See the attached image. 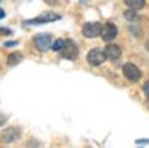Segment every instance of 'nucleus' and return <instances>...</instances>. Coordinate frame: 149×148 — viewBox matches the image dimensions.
Instances as JSON below:
<instances>
[{
	"mask_svg": "<svg viewBox=\"0 0 149 148\" xmlns=\"http://www.w3.org/2000/svg\"><path fill=\"white\" fill-rule=\"evenodd\" d=\"M59 55H61L63 58H68V60H75V58L79 56V48H77V45H75L72 40L66 39L64 47L59 50Z\"/></svg>",
	"mask_w": 149,
	"mask_h": 148,
	"instance_id": "obj_1",
	"label": "nucleus"
},
{
	"mask_svg": "<svg viewBox=\"0 0 149 148\" xmlns=\"http://www.w3.org/2000/svg\"><path fill=\"white\" fill-rule=\"evenodd\" d=\"M123 76L130 80V82H136V80L141 79V71L138 69V66H135L133 63H125L122 68Z\"/></svg>",
	"mask_w": 149,
	"mask_h": 148,
	"instance_id": "obj_2",
	"label": "nucleus"
},
{
	"mask_svg": "<svg viewBox=\"0 0 149 148\" xmlns=\"http://www.w3.org/2000/svg\"><path fill=\"white\" fill-rule=\"evenodd\" d=\"M104 60H106L104 50H100V48H93L87 53V61L91 66H100V64L104 63Z\"/></svg>",
	"mask_w": 149,
	"mask_h": 148,
	"instance_id": "obj_3",
	"label": "nucleus"
},
{
	"mask_svg": "<svg viewBox=\"0 0 149 148\" xmlns=\"http://www.w3.org/2000/svg\"><path fill=\"white\" fill-rule=\"evenodd\" d=\"M52 44H53V40H52V35L50 34H37L34 37V45L40 51H47L48 48H52Z\"/></svg>",
	"mask_w": 149,
	"mask_h": 148,
	"instance_id": "obj_4",
	"label": "nucleus"
},
{
	"mask_svg": "<svg viewBox=\"0 0 149 148\" xmlns=\"http://www.w3.org/2000/svg\"><path fill=\"white\" fill-rule=\"evenodd\" d=\"M82 34L88 39L98 37L101 34V24L100 23H85L84 27H82Z\"/></svg>",
	"mask_w": 149,
	"mask_h": 148,
	"instance_id": "obj_5",
	"label": "nucleus"
},
{
	"mask_svg": "<svg viewBox=\"0 0 149 148\" xmlns=\"http://www.w3.org/2000/svg\"><path fill=\"white\" fill-rule=\"evenodd\" d=\"M101 37L106 42L114 40L117 37V26L112 24V23H106L104 26H101Z\"/></svg>",
	"mask_w": 149,
	"mask_h": 148,
	"instance_id": "obj_6",
	"label": "nucleus"
},
{
	"mask_svg": "<svg viewBox=\"0 0 149 148\" xmlns=\"http://www.w3.org/2000/svg\"><path fill=\"white\" fill-rule=\"evenodd\" d=\"M61 19V15H56V13H43L42 16H37L34 19L26 21V24H43V23H52V21H58Z\"/></svg>",
	"mask_w": 149,
	"mask_h": 148,
	"instance_id": "obj_7",
	"label": "nucleus"
},
{
	"mask_svg": "<svg viewBox=\"0 0 149 148\" xmlns=\"http://www.w3.org/2000/svg\"><path fill=\"white\" fill-rule=\"evenodd\" d=\"M104 55H106L107 60H119L120 56H122V50H120L119 45H114V44H109L106 48H104Z\"/></svg>",
	"mask_w": 149,
	"mask_h": 148,
	"instance_id": "obj_8",
	"label": "nucleus"
},
{
	"mask_svg": "<svg viewBox=\"0 0 149 148\" xmlns=\"http://www.w3.org/2000/svg\"><path fill=\"white\" fill-rule=\"evenodd\" d=\"M19 138V132L16 130V129H7V130H3V134H2V140L5 142V143H11V142L18 140Z\"/></svg>",
	"mask_w": 149,
	"mask_h": 148,
	"instance_id": "obj_9",
	"label": "nucleus"
},
{
	"mask_svg": "<svg viewBox=\"0 0 149 148\" xmlns=\"http://www.w3.org/2000/svg\"><path fill=\"white\" fill-rule=\"evenodd\" d=\"M23 60H24V55L19 53V51H15V53H10V55H8L7 64H8V66H16V64H19Z\"/></svg>",
	"mask_w": 149,
	"mask_h": 148,
	"instance_id": "obj_10",
	"label": "nucleus"
},
{
	"mask_svg": "<svg viewBox=\"0 0 149 148\" xmlns=\"http://www.w3.org/2000/svg\"><path fill=\"white\" fill-rule=\"evenodd\" d=\"M125 2V5L128 6V8H132V10H141L143 6L146 5V0H123Z\"/></svg>",
	"mask_w": 149,
	"mask_h": 148,
	"instance_id": "obj_11",
	"label": "nucleus"
},
{
	"mask_svg": "<svg viewBox=\"0 0 149 148\" xmlns=\"http://www.w3.org/2000/svg\"><path fill=\"white\" fill-rule=\"evenodd\" d=\"M64 42H66V39H58V40H55V42L52 44V48H53L55 51H59L63 47H64Z\"/></svg>",
	"mask_w": 149,
	"mask_h": 148,
	"instance_id": "obj_12",
	"label": "nucleus"
},
{
	"mask_svg": "<svg viewBox=\"0 0 149 148\" xmlns=\"http://www.w3.org/2000/svg\"><path fill=\"white\" fill-rule=\"evenodd\" d=\"M123 15H125L127 19H132V21H133V19H136V13H135V10H132V8H130L128 11H125Z\"/></svg>",
	"mask_w": 149,
	"mask_h": 148,
	"instance_id": "obj_13",
	"label": "nucleus"
},
{
	"mask_svg": "<svg viewBox=\"0 0 149 148\" xmlns=\"http://www.w3.org/2000/svg\"><path fill=\"white\" fill-rule=\"evenodd\" d=\"M143 92H144V95L149 98V80L144 84V85H143Z\"/></svg>",
	"mask_w": 149,
	"mask_h": 148,
	"instance_id": "obj_14",
	"label": "nucleus"
},
{
	"mask_svg": "<svg viewBox=\"0 0 149 148\" xmlns=\"http://www.w3.org/2000/svg\"><path fill=\"white\" fill-rule=\"evenodd\" d=\"M8 34H11V31H10V29L0 27V35H8Z\"/></svg>",
	"mask_w": 149,
	"mask_h": 148,
	"instance_id": "obj_15",
	"label": "nucleus"
},
{
	"mask_svg": "<svg viewBox=\"0 0 149 148\" xmlns=\"http://www.w3.org/2000/svg\"><path fill=\"white\" fill-rule=\"evenodd\" d=\"M5 122H7V118H5L3 114H0V125H3Z\"/></svg>",
	"mask_w": 149,
	"mask_h": 148,
	"instance_id": "obj_16",
	"label": "nucleus"
},
{
	"mask_svg": "<svg viewBox=\"0 0 149 148\" xmlns=\"http://www.w3.org/2000/svg\"><path fill=\"white\" fill-rule=\"evenodd\" d=\"M2 18H5V11H3V10H0V19H2Z\"/></svg>",
	"mask_w": 149,
	"mask_h": 148,
	"instance_id": "obj_17",
	"label": "nucleus"
},
{
	"mask_svg": "<svg viewBox=\"0 0 149 148\" xmlns=\"http://www.w3.org/2000/svg\"><path fill=\"white\" fill-rule=\"evenodd\" d=\"M0 2H2V0H0Z\"/></svg>",
	"mask_w": 149,
	"mask_h": 148,
	"instance_id": "obj_18",
	"label": "nucleus"
}]
</instances>
